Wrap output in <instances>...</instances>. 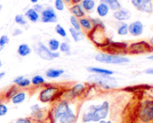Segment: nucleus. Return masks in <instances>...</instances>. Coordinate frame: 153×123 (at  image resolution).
I'll return each mask as SVG.
<instances>
[{
    "instance_id": "f257e3e1",
    "label": "nucleus",
    "mask_w": 153,
    "mask_h": 123,
    "mask_svg": "<svg viewBox=\"0 0 153 123\" xmlns=\"http://www.w3.org/2000/svg\"><path fill=\"white\" fill-rule=\"evenodd\" d=\"M51 116L55 123H75L78 119L75 110L71 107L70 101L63 98L54 102Z\"/></svg>"
},
{
    "instance_id": "f03ea898",
    "label": "nucleus",
    "mask_w": 153,
    "mask_h": 123,
    "mask_svg": "<svg viewBox=\"0 0 153 123\" xmlns=\"http://www.w3.org/2000/svg\"><path fill=\"white\" fill-rule=\"evenodd\" d=\"M110 110V105L107 101L101 104H92L88 107L87 110L82 115V121L84 123L99 122L107 118Z\"/></svg>"
},
{
    "instance_id": "7ed1b4c3",
    "label": "nucleus",
    "mask_w": 153,
    "mask_h": 123,
    "mask_svg": "<svg viewBox=\"0 0 153 123\" xmlns=\"http://www.w3.org/2000/svg\"><path fill=\"white\" fill-rule=\"evenodd\" d=\"M45 86L39 94V101L42 103H54L62 98L65 88L56 85H44Z\"/></svg>"
},
{
    "instance_id": "20e7f679",
    "label": "nucleus",
    "mask_w": 153,
    "mask_h": 123,
    "mask_svg": "<svg viewBox=\"0 0 153 123\" xmlns=\"http://www.w3.org/2000/svg\"><path fill=\"white\" fill-rule=\"evenodd\" d=\"M95 59L97 62L105 63V64H115V65H122L125 63H129L130 59L126 57L115 55V54H108V53H97L95 56Z\"/></svg>"
},
{
    "instance_id": "39448f33",
    "label": "nucleus",
    "mask_w": 153,
    "mask_h": 123,
    "mask_svg": "<svg viewBox=\"0 0 153 123\" xmlns=\"http://www.w3.org/2000/svg\"><path fill=\"white\" fill-rule=\"evenodd\" d=\"M88 80L90 83L96 84L105 89H113L117 86L116 80L111 76H103L92 74L88 77Z\"/></svg>"
},
{
    "instance_id": "423d86ee",
    "label": "nucleus",
    "mask_w": 153,
    "mask_h": 123,
    "mask_svg": "<svg viewBox=\"0 0 153 123\" xmlns=\"http://www.w3.org/2000/svg\"><path fill=\"white\" fill-rule=\"evenodd\" d=\"M34 51L35 53L42 58V59H44V60H48V61H51V60H53L55 58H58L60 56V53L59 51H56V52H52L49 49V48L43 44L42 41H38L34 47Z\"/></svg>"
},
{
    "instance_id": "0eeeda50",
    "label": "nucleus",
    "mask_w": 153,
    "mask_h": 123,
    "mask_svg": "<svg viewBox=\"0 0 153 123\" xmlns=\"http://www.w3.org/2000/svg\"><path fill=\"white\" fill-rule=\"evenodd\" d=\"M86 85L84 84H75L72 87H70L69 89H66L62 98L66 99L68 101H72L75 100L76 98L81 97L82 95H84V93L86 92Z\"/></svg>"
},
{
    "instance_id": "6e6552de",
    "label": "nucleus",
    "mask_w": 153,
    "mask_h": 123,
    "mask_svg": "<svg viewBox=\"0 0 153 123\" xmlns=\"http://www.w3.org/2000/svg\"><path fill=\"white\" fill-rule=\"evenodd\" d=\"M40 20L44 24H56L58 22V15L54 7H47L43 8L40 14Z\"/></svg>"
},
{
    "instance_id": "1a4fd4ad",
    "label": "nucleus",
    "mask_w": 153,
    "mask_h": 123,
    "mask_svg": "<svg viewBox=\"0 0 153 123\" xmlns=\"http://www.w3.org/2000/svg\"><path fill=\"white\" fill-rule=\"evenodd\" d=\"M133 7L146 14L153 13V0H131Z\"/></svg>"
},
{
    "instance_id": "9d476101",
    "label": "nucleus",
    "mask_w": 153,
    "mask_h": 123,
    "mask_svg": "<svg viewBox=\"0 0 153 123\" xmlns=\"http://www.w3.org/2000/svg\"><path fill=\"white\" fill-rule=\"evenodd\" d=\"M140 119L143 122L153 120V101H148L144 103L140 110Z\"/></svg>"
},
{
    "instance_id": "9b49d317",
    "label": "nucleus",
    "mask_w": 153,
    "mask_h": 123,
    "mask_svg": "<svg viewBox=\"0 0 153 123\" xmlns=\"http://www.w3.org/2000/svg\"><path fill=\"white\" fill-rule=\"evenodd\" d=\"M45 117L44 110L39 105V104H33L31 107V119L40 121L42 120Z\"/></svg>"
},
{
    "instance_id": "f8f14e48",
    "label": "nucleus",
    "mask_w": 153,
    "mask_h": 123,
    "mask_svg": "<svg viewBox=\"0 0 153 123\" xmlns=\"http://www.w3.org/2000/svg\"><path fill=\"white\" fill-rule=\"evenodd\" d=\"M129 27V33L132 36H140L143 32V24L140 21H135L128 25Z\"/></svg>"
},
{
    "instance_id": "ddd939ff",
    "label": "nucleus",
    "mask_w": 153,
    "mask_h": 123,
    "mask_svg": "<svg viewBox=\"0 0 153 123\" xmlns=\"http://www.w3.org/2000/svg\"><path fill=\"white\" fill-rule=\"evenodd\" d=\"M113 16L115 20L119 21V22H123L126 20H129L131 16V14L129 10L127 9H123V8H120L116 11L114 12Z\"/></svg>"
},
{
    "instance_id": "4468645a",
    "label": "nucleus",
    "mask_w": 153,
    "mask_h": 123,
    "mask_svg": "<svg viewBox=\"0 0 153 123\" xmlns=\"http://www.w3.org/2000/svg\"><path fill=\"white\" fill-rule=\"evenodd\" d=\"M69 10H70V13L72 14L71 15L79 18V19L81 18V17L86 16V14H87L80 4H71V7H69Z\"/></svg>"
},
{
    "instance_id": "2eb2a0df",
    "label": "nucleus",
    "mask_w": 153,
    "mask_h": 123,
    "mask_svg": "<svg viewBox=\"0 0 153 123\" xmlns=\"http://www.w3.org/2000/svg\"><path fill=\"white\" fill-rule=\"evenodd\" d=\"M13 83H14V85H16V86H18L21 89H26L32 85L31 79L24 77V76H19V77H16L14 79Z\"/></svg>"
},
{
    "instance_id": "dca6fc26",
    "label": "nucleus",
    "mask_w": 153,
    "mask_h": 123,
    "mask_svg": "<svg viewBox=\"0 0 153 123\" xmlns=\"http://www.w3.org/2000/svg\"><path fill=\"white\" fill-rule=\"evenodd\" d=\"M65 70L61 68H49L45 72V77L49 79H56L63 76Z\"/></svg>"
},
{
    "instance_id": "f3484780",
    "label": "nucleus",
    "mask_w": 153,
    "mask_h": 123,
    "mask_svg": "<svg viewBox=\"0 0 153 123\" xmlns=\"http://www.w3.org/2000/svg\"><path fill=\"white\" fill-rule=\"evenodd\" d=\"M79 24H80L81 30H84L87 32H90L94 29V26H93L91 18L87 17V16H84V17L79 18Z\"/></svg>"
},
{
    "instance_id": "a211bd4d",
    "label": "nucleus",
    "mask_w": 153,
    "mask_h": 123,
    "mask_svg": "<svg viewBox=\"0 0 153 123\" xmlns=\"http://www.w3.org/2000/svg\"><path fill=\"white\" fill-rule=\"evenodd\" d=\"M87 70L91 74H97V75H103V76H112L114 75V71L106 68H102L98 67H88L87 68Z\"/></svg>"
},
{
    "instance_id": "6ab92c4d",
    "label": "nucleus",
    "mask_w": 153,
    "mask_h": 123,
    "mask_svg": "<svg viewBox=\"0 0 153 123\" xmlns=\"http://www.w3.org/2000/svg\"><path fill=\"white\" fill-rule=\"evenodd\" d=\"M25 16L26 17V19L28 21H30L31 23H37L38 21H40V14L37 13L33 7L32 8H28L25 13Z\"/></svg>"
},
{
    "instance_id": "aec40b11",
    "label": "nucleus",
    "mask_w": 153,
    "mask_h": 123,
    "mask_svg": "<svg viewBox=\"0 0 153 123\" xmlns=\"http://www.w3.org/2000/svg\"><path fill=\"white\" fill-rule=\"evenodd\" d=\"M96 10H97V14L100 17H105V16H107L108 14H109V12H110L109 7L106 4L103 3V2H100L96 7Z\"/></svg>"
},
{
    "instance_id": "412c9836",
    "label": "nucleus",
    "mask_w": 153,
    "mask_h": 123,
    "mask_svg": "<svg viewBox=\"0 0 153 123\" xmlns=\"http://www.w3.org/2000/svg\"><path fill=\"white\" fill-rule=\"evenodd\" d=\"M33 51V49L27 43H22L17 48V54L20 57H27Z\"/></svg>"
},
{
    "instance_id": "4be33fe9",
    "label": "nucleus",
    "mask_w": 153,
    "mask_h": 123,
    "mask_svg": "<svg viewBox=\"0 0 153 123\" xmlns=\"http://www.w3.org/2000/svg\"><path fill=\"white\" fill-rule=\"evenodd\" d=\"M69 34L72 38V40L75 42H79L80 41L84 40V33L82 32V31H79V30H76L72 27H70L68 29Z\"/></svg>"
},
{
    "instance_id": "5701e85b",
    "label": "nucleus",
    "mask_w": 153,
    "mask_h": 123,
    "mask_svg": "<svg viewBox=\"0 0 153 123\" xmlns=\"http://www.w3.org/2000/svg\"><path fill=\"white\" fill-rule=\"evenodd\" d=\"M19 91H20V88L18 86H16V85H13L4 93L2 98H4L5 100H11L13 98V96L16 95Z\"/></svg>"
},
{
    "instance_id": "b1692460",
    "label": "nucleus",
    "mask_w": 153,
    "mask_h": 123,
    "mask_svg": "<svg viewBox=\"0 0 153 123\" xmlns=\"http://www.w3.org/2000/svg\"><path fill=\"white\" fill-rule=\"evenodd\" d=\"M26 92L25 91H19L16 95L13 96V98L11 99V102L13 104H16V105H18V104H21L23 103L25 100H26Z\"/></svg>"
},
{
    "instance_id": "393cba45",
    "label": "nucleus",
    "mask_w": 153,
    "mask_h": 123,
    "mask_svg": "<svg viewBox=\"0 0 153 123\" xmlns=\"http://www.w3.org/2000/svg\"><path fill=\"white\" fill-rule=\"evenodd\" d=\"M80 5L83 7V9L85 10L86 13L92 12L96 8V7H97V4H96L95 0H82Z\"/></svg>"
},
{
    "instance_id": "a878e982",
    "label": "nucleus",
    "mask_w": 153,
    "mask_h": 123,
    "mask_svg": "<svg viewBox=\"0 0 153 123\" xmlns=\"http://www.w3.org/2000/svg\"><path fill=\"white\" fill-rule=\"evenodd\" d=\"M100 2L106 4L109 7L110 10H113L114 12L122 8V5L119 0H100Z\"/></svg>"
},
{
    "instance_id": "bb28decb",
    "label": "nucleus",
    "mask_w": 153,
    "mask_h": 123,
    "mask_svg": "<svg viewBox=\"0 0 153 123\" xmlns=\"http://www.w3.org/2000/svg\"><path fill=\"white\" fill-rule=\"evenodd\" d=\"M31 84L33 86H42V85H46V80H45V78L42 76H41V75H35V76H33L32 77Z\"/></svg>"
},
{
    "instance_id": "cd10ccee",
    "label": "nucleus",
    "mask_w": 153,
    "mask_h": 123,
    "mask_svg": "<svg viewBox=\"0 0 153 123\" xmlns=\"http://www.w3.org/2000/svg\"><path fill=\"white\" fill-rule=\"evenodd\" d=\"M59 45H60V41L57 39H50L48 41V48L52 52H56V51H59Z\"/></svg>"
},
{
    "instance_id": "c85d7f7f",
    "label": "nucleus",
    "mask_w": 153,
    "mask_h": 123,
    "mask_svg": "<svg viewBox=\"0 0 153 123\" xmlns=\"http://www.w3.org/2000/svg\"><path fill=\"white\" fill-rule=\"evenodd\" d=\"M59 50L61 53H64V54H66V55H70V54H71V47H70V44L68 43V41L60 42Z\"/></svg>"
},
{
    "instance_id": "c756f323",
    "label": "nucleus",
    "mask_w": 153,
    "mask_h": 123,
    "mask_svg": "<svg viewBox=\"0 0 153 123\" xmlns=\"http://www.w3.org/2000/svg\"><path fill=\"white\" fill-rule=\"evenodd\" d=\"M15 22H16V24H18L20 26H25L28 24V20L26 19V17L25 16V15H22V14H19V15H16Z\"/></svg>"
},
{
    "instance_id": "7c9ffc66",
    "label": "nucleus",
    "mask_w": 153,
    "mask_h": 123,
    "mask_svg": "<svg viewBox=\"0 0 153 123\" xmlns=\"http://www.w3.org/2000/svg\"><path fill=\"white\" fill-rule=\"evenodd\" d=\"M117 33L121 36H124V35H127L129 33V27H128V24H125V23H123L121 22L120 25L118 26L117 28Z\"/></svg>"
},
{
    "instance_id": "2f4dec72",
    "label": "nucleus",
    "mask_w": 153,
    "mask_h": 123,
    "mask_svg": "<svg viewBox=\"0 0 153 123\" xmlns=\"http://www.w3.org/2000/svg\"><path fill=\"white\" fill-rule=\"evenodd\" d=\"M55 32H56V33H57L59 36H60V37H62V38H67V37H68L66 29H65L61 24H56V26H55Z\"/></svg>"
},
{
    "instance_id": "473e14b6",
    "label": "nucleus",
    "mask_w": 153,
    "mask_h": 123,
    "mask_svg": "<svg viewBox=\"0 0 153 123\" xmlns=\"http://www.w3.org/2000/svg\"><path fill=\"white\" fill-rule=\"evenodd\" d=\"M69 23L71 24V27L76 29V30H79V31H81V28H80V24H79V19L76 18L73 15H70L69 17Z\"/></svg>"
},
{
    "instance_id": "72a5a7b5",
    "label": "nucleus",
    "mask_w": 153,
    "mask_h": 123,
    "mask_svg": "<svg viewBox=\"0 0 153 123\" xmlns=\"http://www.w3.org/2000/svg\"><path fill=\"white\" fill-rule=\"evenodd\" d=\"M65 7H66V4L63 0H54V9L55 10L61 12L65 9Z\"/></svg>"
},
{
    "instance_id": "f704fd0d",
    "label": "nucleus",
    "mask_w": 153,
    "mask_h": 123,
    "mask_svg": "<svg viewBox=\"0 0 153 123\" xmlns=\"http://www.w3.org/2000/svg\"><path fill=\"white\" fill-rule=\"evenodd\" d=\"M10 41V39L7 35L0 36V51H1Z\"/></svg>"
},
{
    "instance_id": "c9c22d12",
    "label": "nucleus",
    "mask_w": 153,
    "mask_h": 123,
    "mask_svg": "<svg viewBox=\"0 0 153 123\" xmlns=\"http://www.w3.org/2000/svg\"><path fill=\"white\" fill-rule=\"evenodd\" d=\"M91 21H92L94 28H99V29H103V30L105 28V24L103 23L102 20L97 19V18H91Z\"/></svg>"
},
{
    "instance_id": "e433bc0d",
    "label": "nucleus",
    "mask_w": 153,
    "mask_h": 123,
    "mask_svg": "<svg viewBox=\"0 0 153 123\" xmlns=\"http://www.w3.org/2000/svg\"><path fill=\"white\" fill-rule=\"evenodd\" d=\"M8 112V107L7 106L6 103L2 102L0 101V117L6 116Z\"/></svg>"
},
{
    "instance_id": "4c0bfd02",
    "label": "nucleus",
    "mask_w": 153,
    "mask_h": 123,
    "mask_svg": "<svg viewBox=\"0 0 153 123\" xmlns=\"http://www.w3.org/2000/svg\"><path fill=\"white\" fill-rule=\"evenodd\" d=\"M33 8L37 13L41 14V13L42 12V10H43V8H44V7H43V6H42V5H41V4L37 3V4H34V5H33Z\"/></svg>"
},
{
    "instance_id": "58836bf2",
    "label": "nucleus",
    "mask_w": 153,
    "mask_h": 123,
    "mask_svg": "<svg viewBox=\"0 0 153 123\" xmlns=\"http://www.w3.org/2000/svg\"><path fill=\"white\" fill-rule=\"evenodd\" d=\"M23 33V30L20 29V28H16L14 31H13V36H19Z\"/></svg>"
},
{
    "instance_id": "ea45409f",
    "label": "nucleus",
    "mask_w": 153,
    "mask_h": 123,
    "mask_svg": "<svg viewBox=\"0 0 153 123\" xmlns=\"http://www.w3.org/2000/svg\"><path fill=\"white\" fill-rule=\"evenodd\" d=\"M144 73H146V74H149V75H153V68L146 69V70L144 71Z\"/></svg>"
},
{
    "instance_id": "a19ab883",
    "label": "nucleus",
    "mask_w": 153,
    "mask_h": 123,
    "mask_svg": "<svg viewBox=\"0 0 153 123\" xmlns=\"http://www.w3.org/2000/svg\"><path fill=\"white\" fill-rule=\"evenodd\" d=\"M82 0H71L70 4H80Z\"/></svg>"
},
{
    "instance_id": "79ce46f5",
    "label": "nucleus",
    "mask_w": 153,
    "mask_h": 123,
    "mask_svg": "<svg viewBox=\"0 0 153 123\" xmlns=\"http://www.w3.org/2000/svg\"><path fill=\"white\" fill-rule=\"evenodd\" d=\"M5 76H6V73L5 72H0V80H1Z\"/></svg>"
},
{
    "instance_id": "37998d69",
    "label": "nucleus",
    "mask_w": 153,
    "mask_h": 123,
    "mask_svg": "<svg viewBox=\"0 0 153 123\" xmlns=\"http://www.w3.org/2000/svg\"><path fill=\"white\" fill-rule=\"evenodd\" d=\"M30 2L32 3V4H37V3H39V0H30Z\"/></svg>"
},
{
    "instance_id": "c03bdc74",
    "label": "nucleus",
    "mask_w": 153,
    "mask_h": 123,
    "mask_svg": "<svg viewBox=\"0 0 153 123\" xmlns=\"http://www.w3.org/2000/svg\"><path fill=\"white\" fill-rule=\"evenodd\" d=\"M98 123H112V121H110V120H108V121H106V120H101V121H99Z\"/></svg>"
},
{
    "instance_id": "a18cd8bd",
    "label": "nucleus",
    "mask_w": 153,
    "mask_h": 123,
    "mask_svg": "<svg viewBox=\"0 0 153 123\" xmlns=\"http://www.w3.org/2000/svg\"><path fill=\"white\" fill-rule=\"evenodd\" d=\"M147 58H148V59H149V60H152V61H153V55H150V56H149Z\"/></svg>"
},
{
    "instance_id": "49530a36",
    "label": "nucleus",
    "mask_w": 153,
    "mask_h": 123,
    "mask_svg": "<svg viewBox=\"0 0 153 123\" xmlns=\"http://www.w3.org/2000/svg\"><path fill=\"white\" fill-rule=\"evenodd\" d=\"M63 1L65 2V4H70L71 0H63Z\"/></svg>"
},
{
    "instance_id": "de8ad7c7",
    "label": "nucleus",
    "mask_w": 153,
    "mask_h": 123,
    "mask_svg": "<svg viewBox=\"0 0 153 123\" xmlns=\"http://www.w3.org/2000/svg\"><path fill=\"white\" fill-rule=\"evenodd\" d=\"M2 66H3V62H2V60H1V58H0V69H1Z\"/></svg>"
},
{
    "instance_id": "09e8293b",
    "label": "nucleus",
    "mask_w": 153,
    "mask_h": 123,
    "mask_svg": "<svg viewBox=\"0 0 153 123\" xmlns=\"http://www.w3.org/2000/svg\"><path fill=\"white\" fill-rule=\"evenodd\" d=\"M149 42H150V44H151V45L153 46V37H152V38L150 39V41H149Z\"/></svg>"
},
{
    "instance_id": "8fccbe9b",
    "label": "nucleus",
    "mask_w": 153,
    "mask_h": 123,
    "mask_svg": "<svg viewBox=\"0 0 153 123\" xmlns=\"http://www.w3.org/2000/svg\"><path fill=\"white\" fill-rule=\"evenodd\" d=\"M2 8H3V6H2V5H0V12L2 11Z\"/></svg>"
},
{
    "instance_id": "3c124183",
    "label": "nucleus",
    "mask_w": 153,
    "mask_h": 123,
    "mask_svg": "<svg viewBox=\"0 0 153 123\" xmlns=\"http://www.w3.org/2000/svg\"><path fill=\"white\" fill-rule=\"evenodd\" d=\"M2 100V97H0V101H1Z\"/></svg>"
},
{
    "instance_id": "603ef678",
    "label": "nucleus",
    "mask_w": 153,
    "mask_h": 123,
    "mask_svg": "<svg viewBox=\"0 0 153 123\" xmlns=\"http://www.w3.org/2000/svg\"><path fill=\"white\" fill-rule=\"evenodd\" d=\"M42 1H45V0H42Z\"/></svg>"
},
{
    "instance_id": "864d4df0",
    "label": "nucleus",
    "mask_w": 153,
    "mask_h": 123,
    "mask_svg": "<svg viewBox=\"0 0 153 123\" xmlns=\"http://www.w3.org/2000/svg\"><path fill=\"white\" fill-rule=\"evenodd\" d=\"M0 1H1V0H0Z\"/></svg>"
}]
</instances>
